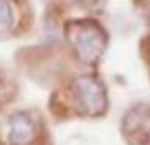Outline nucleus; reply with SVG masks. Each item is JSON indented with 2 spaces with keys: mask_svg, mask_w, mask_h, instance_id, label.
<instances>
[{
  "mask_svg": "<svg viewBox=\"0 0 150 145\" xmlns=\"http://www.w3.org/2000/svg\"><path fill=\"white\" fill-rule=\"evenodd\" d=\"M64 34L71 51L84 64H95L103 56L108 44L105 29L95 19L68 21Z\"/></svg>",
  "mask_w": 150,
  "mask_h": 145,
  "instance_id": "obj_1",
  "label": "nucleus"
},
{
  "mask_svg": "<svg viewBox=\"0 0 150 145\" xmlns=\"http://www.w3.org/2000/svg\"><path fill=\"white\" fill-rule=\"evenodd\" d=\"M69 98L78 113L100 117L108 108V96L103 83L91 74L74 78L69 84Z\"/></svg>",
  "mask_w": 150,
  "mask_h": 145,
  "instance_id": "obj_2",
  "label": "nucleus"
},
{
  "mask_svg": "<svg viewBox=\"0 0 150 145\" xmlns=\"http://www.w3.org/2000/svg\"><path fill=\"white\" fill-rule=\"evenodd\" d=\"M5 142L7 145H32L39 135V125L29 113H15L5 123Z\"/></svg>",
  "mask_w": 150,
  "mask_h": 145,
  "instance_id": "obj_3",
  "label": "nucleus"
},
{
  "mask_svg": "<svg viewBox=\"0 0 150 145\" xmlns=\"http://www.w3.org/2000/svg\"><path fill=\"white\" fill-rule=\"evenodd\" d=\"M123 132L128 138L135 137L138 142L150 140V106L140 105L127 113L123 120Z\"/></svg>",
  "mask_w": 150,
  "mask_h": 145,
  "instance_id": "obj_4",
  "label": "nucleus"
},
{
  "mask_svg": "<svg viewBox=\"0 0 150 145\" xmlns=\"http://www.w3.org/2000/svg\"><path fill=\"white\" fill-rule=\"evenodd\" d=\"M21 21V8L17 0H0V37L15 32Z\"/></svg>",
  "mask_w": 150,
  "mask_h": 145,
  "instance_id": "obj_5",
  "label": "nucleus"
},
{
  "mask_svg": "<svg viewBox=\"0 0 150 145\" xmlns=\"http://www.w3.org/2000/svg\"><path fill=\"white\" fill-rule=\"evenodd\" d=\"M149 19H150V12H149Z\"/></svg>",
  "mask_w": 150,
  "mask_h": 145,
  "instance_id": "obj_6",
  "label": "nucleus"
}]
</instances>
